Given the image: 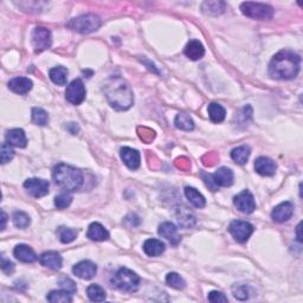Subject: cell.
Returning a JSON list of instances; mask_svg holds the SVG:
<instances>
[{
  "instance_id": "obj_8",
  "label": "cell",
  "mask_w": 303,
  "mask_h": 303,
  "mask_svg": "<svg viewBox=\"0 0 303 303\" xmlns=\"http://www.w3.org/2000/svg\"><path fill=\"white\" fill-rule=\"evenodd\" d=\"M32 44H34L36 52H42L50 48L52 44L50 30L37 26L32 34Z\"/></svg>"
},
{
  "instance_id": "obj_45",
  "label": "cell",
  "mask_w": 303,
  "mask_h": 303,
  "mask_svg": "<svg viewBox=\"0 0 303 303\" xmlns=\"http://www.w3.org/2000/svg\"><path fill=\"white\" fill-rule=\"evenodd\" d=\"M124 223L127 224L128 226H137L140 224V218L136 215H129L126 217V219H124Z\"/></svg>"
},
{
  "instance_id": "obj_37",
  "label": "cell",
  "mask_w": 303,
  "mask_h": 303,
  "mask_svg": "<svg viewBox=\"0 0 303 303\" xmlns=\"http://www.w3.org/2000/svg\"><path fill=\"white\" fill-rule=\"evenodd\" d=\"M166 283L171 286V288H174V289H183L186 284L185 281H184V278L181 277L179 274H177V272H170V274H167Z\"/></svg>"
},
{
  "instance_id": "obj_6",
  "label": "cell",
  "mask_w": 303,
  "mask_h": 303,
  "mask_svg": "<svg viewBox=\"0 0 303 303\" xmlns=\"http://www.w3.org/2000/svg\"><path fill=\"white\" fill-rule=\"evenodd\" d=\"M240 11L244 16L258 21H268L274 16V9L270 5L262 4V3L246 2L240 5Z\"/></svg>"
},
{
  "instance_id": "obj_39",
  "label": "cell",
  "mask_w": 303,
  "mask_h": 303,
  "mask_svg": "<svg viewBox=\"0 0 303 303\" xmlns=\"http://www.w3.org/2000/svg\"><path fill=\"white\" fill-rule=\"evenodd\" d=\"M72 202V197L69 193H61L55 198V205L59 210H64L70 206Z\"/></svg>"
},
{
  "instance_id": "obj_16",
  "label": "cell",
  "mask_w": 303,
  "mask_h": 303,
  "mask_svg": "<svg viewBox=\"0 0 303 303\" xmlns=\"http://www.w3.org/2000/svg\"><path fill=\"white\" fill-rule=\"evenodd\" d=\"M275 161H272L270 158L266 157H259L258 159L255 161V170L258 174H261L263 177H271L274 176L276 172Z\"/></svg>"
},
{
  "instance_id": "obj_28",
  "label": "cell",
  "mask_w": 303,
  "mask_h": 303,
  "mask_svg": "<svg viewBox=\"0 0 303 303\" xmlns=\"http://www.w3.org/2000/svg\"><path fill=\"white\" fill-rule=\"evenodd\" d=\"M174 124H176V127L180 130L190 131L194 129V122L192 117L186 113L178 114L176 116V120H174Z\"/></svg>"
},
{
  "instance_id": "obj_4",
  "label": "cell",
  "mask_w": 303,
  "mask_h": 303,
  "mask_svg": "<svg viewBox=\"0 0 303 303\" xmlns=\"http://www.w3.org/2000/svg\"><path fill=\"white\" fill-rule=\"evenodd\" d=\"M111 284L121 291L134 292L139 289L140 277L131 270L121 268L111 278Z\"/></svg>"
},
{
  "instance_id": "obj_46",
  "label": "cell",
  "mask_w": 303,
  "mask_h": 303,
  "mask_svg": "<svg viewBox=\"0 0 303 303\" xmlns=\"http://www.w3.org/2000/svg\"><path fill=\"white\" fill-rule=\"evenodd\" d=\"M2 220H3L2 230H4L5 226H6V220H8V216H6V213L4 212V211H2Z\"/></svg>"
},
{
  "instance_id": "obj_38",
  "label": "cell",
  "mask_w": 303,
  "mask_h": 303,
  "mask_svg": "<svg viewBox=\"0 0 303 303\" xmlns=\"http://www.w3.org/2000/svg\"><path fill=\"white\" fill-rule=\"evenodd\" d=\"M232 294L239 301H245L249 298V288L246 284H236L232 286Z\"/></svg>"
},
{
  "instance_id": "obj_25",
  "label": "cell",
  "mask_w": 303,
  "mask_h": 303,
  "mask_svg": "<svg viewBox=\"0 0 303 303\" xmlns=\"http://www.w3.org/2000/svg\"><path fill=\"white\" fill-rule=\"evenodd\" d=\"M185 196L189 199V202L192 204L197 209H203L205 206L206 200L204 198V196L199 191H197L194 187H186L185 189Z\"/></svg>"
},
{
  "instance_id": "obj_17",
  "label": "cell",
  "mask_w": 303,
  "mask_h": 303,
  "mask_svg": "<svg viewBox=\"0 0 303 303\" xmlns=\"http://www.w3.org/2000/svg\"><path fill=\"white\" fill-rule=\"evenodd\" d=\"M39 262H41L42 265L47 266V268L59 270L62 268V264H63V258H62V256L58 252L48 251L42 253L41 257H39Z\"/></svg>"
},
{
  "instance_id": "obj_2",
  "label": "cell",
  "mask_w": 303,
  "mask_h": 303,
  "mask_svg": "<svg viewBox=\"0 0 303 303\" xmlns=\"http://www.w3.org/2000/svg\"><path fill=\"white\" fill-rule=\"evenodd\" d=\"M301 65V57L295 52L282 50L270 61L269 75L279 81L292 80L297 76Z\"/></svg>"
},
{
  "instance_id": "obj_34",
  "label": "cell",
  "mask_w": 303,
  "mask_h": 303,
  "mask_svg": "<svg viewBox=\"0 0 303 303\" xmlns=\"http://www.w3.org/2000/svg\"><path fill=\"white\" fill-rule=\"evenodd\" d=\"M12 220L15 226H17L18 229H26L31 224V219L28 213L23 212V211H16L12 216Z\"/></svg>"
},
{
  "instance_id": "obj_7",
  "label": "cell",
  "mask_w": 303,
  "mask_h": 303,
  "mask_svg": "<svg viewBox=\"0 0 303 303\" xmlns=\"http://www.w3.org/2000/svg\"><path fill=\"white\" fill-rule=\"evenodd\" d=\"M229 232L239 243H245L253 232V226L244 220H233L229 225Z\"/></svg>"
},
{
  "instance_id": "obj_31",
  "label": "cell",
  "mask_w": 303,
  "mask_h": 303,
  "mask_svg": "<svg viewBox=\"0 0 303 303\" xmlns=\"http://www.w3.org/2000/svg\"><path fill=\"white\" fill-rule=\"evenodd\" d=\"M202 10L204 13L211 16L220 15L225 11V3L223 2H205L203 3Z\"/></svg>"
},
{
  "instance_id": "obj_47",
  "label": "cell",
  "mask_w": 303,
  "mask_h": 303,
  "mask_svg": "<svg viewBox=\"0 0 303 303\" xmlns=\"http://www.w3.org/2000/svg\"><path fill=\"white\" fill-rule=\"evenodd\" d=\"M296 235H297V240L302 242V236H301V224H298L297 229H296Z\"/></svg>"
},
{
  "instance_id": "obj_19",
  "label": "cell",
  "mask_w": 303,
  "mask_h": 303,
  "mask_svg": "<svg viewBox=\"0 0 303 303\" xmlns=\"http://www.w3.org/2000/svg\"><path fill=\"white\" fill-rule=\"evenodd\" d=\"M13 255L18 261L23 263H34L37 261V255L36 252L26 244H19L13 250Z\"/></svg>"
},
{
  "instance_id": "obj_40",
  "label": "cell",
  "mask_w": 303,
  "mask_h": 303,
  "mask_svg": "<svg viewBox=\"0 0 303 303\" xmlns=\"http://www.w3.org/2000/svg\"><path fill=\"white\" fill-rule=\"evenodd\" d=\"M15 157V150L11 147V144L8 142H4L2 144V164L4 165L9 161H11Z\"/></svg>"
},
{
  "instance_id": "obj_14",
  "label": "cell",
  "mask_w": 303,
  "mask_h": 303,
  "mask_svg": "<svg viewBox=\"0 0 303 303\" xmlns=\"http://www.w3.org/2000/svg\"><path fill=\"white\" fill-rule=\"evenodd\" d=\"M121 159L124 163V165L128 169L131 171H135L139 169L140 166V153L136 149H133L130 147H123L121 148Z\"/></svg>"
},
{
  "instance_id": "obj_12",
  "label": "cell",
  "mask_w": 303,
  "mask_h": 303,
  "mask_svg": "<svg viewBox=\"0 0 303 303\" xmlns=\"http://www.w3.org/2000/svg\"><path fill=\"white\" fill-rule=\"evenodd\" d=\"M72 272L82 279H91L96 275L97 266L91 261H82L74 265Z\"/></svg>"
},
{
  "instance_id": "obj_5",
  "label": "cell",
  "mask_w": 303,
  "mask_h": 303,
  "mask_svg": "<svg viewBox=\"0 0 303 303\" xmlns=\"http://www.w3.org/2000/svg\"><path fill=\"white\" fill-rule=\"evenodd\" d=\"M102 22L98 16L93 15V13H88V15H83L77 18L71 19L67 26L69 29H71L72 31L78 32V34L88 35L98 30Z\"/></svg>"
},
{
  "instance_id": "obj_11",
  "label": "cell",
  "mask_w": 303,
  "mask_h": 303,
  "mask_svg": "<svg viewBox=\"0 0 303 303\" xmlns=\"http://www.w3.org/2000/svg\"><path fill=\"white\" fill-rule=\"evenodd\" d=\"M233 204L237 207V210L240 211L242 213H252L256 209V203H255V198L249 191H242L239 194L233 198Z\"/></svg>"
},
{
  "instance_id": "obj_36",
  "label": "cell",
  "mask_w": 303,
  "mask_h": 303,
  "mask_svg": "<svg viewBox=\"0 0 303 303\" xmlns=\"http://www.w3.org/2000/svg\"><path fill=\"white\" fill-rule=\"evenodd\" d=\"M32 122L37 126H47L49 122V115L42 108L36 107L32 109Z\"/></svg>"
},
{
  "instance_id": "obj_24",
  "label": "cell",
  "mask_w": 303,
  "mask_h": 303,
  "mask_svg": "<svg viewBox=\"0 0 303 303\" xmlns=\"http://www.w3.org/2000/svg\"><path fill=\"white\" fill-rule=\"evenodd\" d=\"M165 249H166V245L159 239L149 238L143 243V251L146 252V255L148 256H160L161 253L165 251Z\"/></svg>"
},
{
  "instance_id": "obj_3",
  "label": "cell",
  "mask_w": 303,
  "mask_h": 303,
  "mask_svg": "<svg viewBox=\"0 0 303 303\" xmlns=\"http://www.w3.org/2000/svg\"><path fill=\"white\" fill-rule=\"evenodd\" d=\"M52 178H54L56 185L67 191V192H74L83 185V173L80 170L75 169L67 164H58L54 167L52 171Z\"/></svg>"
},
{
  "instance_id": "obj_32",
  "label": "cell",
  "mask_w": 303,
  "mask_h": 303,
  "mask_svg": "<svg viewBox=\"0 0 303 303\" xmlns=\"http://www.w3.org/2000/svg\"><path fill=\"white\" fill-rule=\"evenodd\" d=\"M48 301L51 303H70L72 302V297L70 292L62 290H52L47 296Z\"/></svg>"
},
{
  "instance_id": "obj_44",
  "label": "cell",
  "mask_w": 303,
  "mask_h": 303,
  "mask_svg": "<svg viewBox=\"0 0 303 303\" xmlns=\"http://www.w3.org/2000/svg\"><path fill=\"white\" fill-rule=\"evenodd\" d=\"M2 270L5 272V274H12L13 270H15L13 263L8 261L4 256H2Z\"/></svg>"
},
{
  "instance_id": "obj_35",
  "label": "cell",
  "mask_w": 303,
  "mask_h": 303,
  "mask_svg": "<svg viewBox=\"0 0 303 303\" xmlns=\"http://www.w3.org/2000/svg\"><path fill=\"white\" fill-rule=\"evenodd\" d=\"M57 235H58L59 240H61L62 243L68 244V243H71L72 240L76 239V237H77V231L74 229H69V227L61 226L58 229Z\"/></svg>"
},
{
  "instance_id": "obj_1",
  "label": "cell",
  "mask_w": 303,
  "mask_h": 303,
  "mask_svg": "<svg viewBox=\"0 0 303 303\" xmlns=\"http://www.w3.org/2000/svg\"><path fill=\"white\" fill-rule=\"evenodd\" d=\"M103 93L115 110H128L134 103L130 85L120 76H111L104 81Z\"/></svg>"
},
{
  "instance_id": "obj_21",
  "label": "cell",
  "mask_w": 303,
  "mask_h": 303,
  "mask_svg": "<svg viewBox=\"0 0 303 303\" xmlns=\"http://www.w3.org/2000/svg\"><path fill=\"white\" fill-rule=\"evenodd\" d=\"M6 142L11 144V146L24 148L28 144V139H26L24 130L15 128V129L9 130L8 134H6Z\"/></svg>"
},
{
  "instance_id": "obj_13",
  "label": "cell",
  "mask_w": 303,
  "mask_h": 303,
  "mask_svg": "<svg viewBox=\"0 0 303 303\" xmlns=\"http://www.w3.org/2000/svg\"><path fill=\"white\" fill-rule=\"evenodd\" d=\"M292 213H294V205L290 202H284L272 210L271 218L277 223H284L291 218Z\"/></svg>"
},
{
  "instance_id": "obj_27",
  "label": "cell",
  "mask_w": 303,
  "mask_h": 303,
  "mask_svg": "<svg viewBox=\"0 0 303 303\" xmlns=\"http://www.w3.org/2000/svg\"><path fill=\"white\" fill-rule=\"evenodd\" d=\"M49 76L55 84L65 85L68 82V69L64 67H55L49 72Z\"/></svg>"
},
{
  "instance_id": "obj_20",
  "label": "cell",
  "mask_w": 303,
  "mask_h": 303,
  "mask_svg": "<svg viewBox=\"0 0 303 303\" xmlns=\"http://www.w3.org/2000/svg\"><path fill=\"white\" fill-rule=\"evenodd\" d=\"M212 178L218 187L231 186L233 183V172L227 167H220L216 173L212 174Z\"/></svg>"
},
{
  "instance_id": "obj_9",
  "label": "cell",
  "mask_w": 303,
  "mask_h": 303,
  "mask_svg": "<svg viewBox=\"0 0 303 303\" xmlns=\"http://www.w3.org/2000/svg\"><path fill=\"white\" fill-rule=\"evenodd\" d=\"M65 98L71 104L78 105L84 101L85 98V88L83 82L80 78H76L67 87L65 90Z\"/></svg>"
},
{
  "instance_id": "obj_15",
  "label": "cell",
  "mask_w": 303,
  "mask_h": 303,
  "mask_svg": "<svg viewBox=\"0 0 303 303\" xmlns=\"http://www.w3.org/2000/svg\"><path fill=\"white\" fill-rule=\"evenodd\" d=\"M158 233L164 238H166L172 245H178L180 243L181 237L178 233V229L176 225L170 222H165L163 224H160L159 230H158Z\"/></svg>"
},
{
  "instance_id": "obj_26",
  "label": "cell",
  "mask_w": 303,
  "mask_h": 303,
  "mask_svg": "<svg viewBox=\"0 0 303 303\" xmlns=\"http://www.w3.org/2000/svg\"><path fill=\"white\" fill-rule=\"evenodd\" d=\"M207 111H209L210 120L212 121L213 123H220L225 120L226 111L219 103H216V102L210 103L209 108H207Z\"/></svg>"
},
{
  "instance_id": "obj_30",
  "label": "cell",
  "mask_w": 303,
  "mask_h": 303,
  "mask_svg": "<svg viewBox=\"0 0 303 303\" xmlns=\"http://www.w3.org/2000/svg\"><path fill=\"white\" fill-rule=\"evenodd\" d=\"M178 222L184 227H192L196 224V217L187 207H181L178 211Z\"/></svg>"
},
{
  "instance_id": "obj_43",
  "label": "cell",
  "mask_w": 303,
  "mask_h": 303,
  "mask_svg": "<svg viewBox=\"0 0 303 303\" xmlns=\"http://www.w3.org/2000/svg\"><path fill=\"white\" fill-rule=\"evenodd\" d=\"M200 176H202L203 180H204V183L206 184V186L209 187V189H210L211 191H217V190L219 189V187L217 186L216 184H215V181H213L212 174H210V173H205V172H202V174H200Z\"/></svg>"
},
{
  "instance_id": "obj_23",
  "label": "cell",
  "mask_w": 303,
  "mask_h": 303,
  "mask_svg": "<svg viewBox=\"0 0 303 303\" xmlns=\"http://www.w3.org/2000/svg\"><path fill=\"white\" fill-rule=\"evenodd\" d=\"M184 52L192 61H198V59L203 58L204 55H205V49H204V45L199 41L192 39V41L187 43Z\"/></svg>"
},
{
  "instance_id": "obj_10",
  "label": "cell",
  "mask_w": 303,
  "mask_h": 303,
  "mask_svg": "<svg viewBox=\"0 0 303 303\" xmlns=\"http://www.w3.org/2000/svg\"><path fill=\"white\" fill-rule=\"evenodd\" d=\"M49 183L44 179H37V178H32L28 179L24 183L25 190L28 191L30 196L35 197V198H42V197L47 196L49 193Z\"/></svg>"
},
{
  "instance_id": "obj_42",
  "label": "cell",
  "mask_w": 303,
  "mask_h": 303,
  "mask_svg": "<svg viewBox=\"0 0 303 303\" xmlns=\"http://www.w3.org/2000/svg\"><path fill=\"white\" fill-rule=\"evenodd\" d=\"M209 301L212 303H225L229 301L225 295L220 291H211L209 294Z\"/></svg>"
},
{
  "instance_id": "obj_18",
  "label": "cell",
  "mask_w": 303,
  "mask_h": 303,
  "mask_svg": "<svg viewBox=\"0 0 303 303\" xmlns=\"http://www.w3.org/2000/svg\"><path fill=\"white\" fill-rule=\"evenodd\" d=\"M32 81L28 77H15L9 82L10 90L18 95L28 94L32 89Z\"/></svg>"
},
{
  "instance_id": "obj_22",
  "label": "cell",
  "mask_w": 303,
  "mask_h": 303,
  "mask_svg": "<svg viewBox=\"0 0 303 303\" xmlns=\"http://www.w3.org/2000/svg\"><path fill=\"white\" fill-rule=\"evenodd\" d=\"M87 237L95 242H103L109 238V232L100 223H91L88 227Z\"/></svg>"
},
{
  "instance_id": "obj_33",
  "label": "cell",
  "mask_w": 303,
  "mask_h": 303,
  "mask_svg": "<svg viewBox=\"0 0 303 303\" xmlns=\"http://www.w3.org/2000/svg\"><path fill=\"white\" fill-rule=\"evenodd\" d=\"M87 295L90 301L93 302H102L104 301L107 295H105V291L101 288L100 285L97 284H91L87 288Z\"/></svg>"
},
{
  "instance_id": "obj_29",
  "label": "cell",
  "mask_w": 303,
  "mask_h": 303,
  "mask_svg": "<svg viewBox=\"0 0 303 303\" xmlns=\"http://www.w3.org/2000/svg\"><path fill=\"white\" fill-rule=\"evenodd\" d=\"M250 153L251 152H250L249 146H239L231 152V158L236 164L245 165L249 160Z\"/></svg>"
},
{
  "instance_id": "obj_41",
  "label": "cell",
  "mask_w": 303,
  "mask_h": 303,
  "mask_svg": "<svg viewBox=\"0 0 303 303\" xmlns=\"http://www.w3.org/2000/svg\"><path fill=\"white\" fill-rule=\"evenodd\" d=\"M58 284H59V286H61L62 289H63V290L68 291V292H70L71 295H72V294H75L76 290H77V288H76L75 282L72 281L71 278H69V277H63V278H61V279H59Z\"/></svg>"
}]
</instances>
